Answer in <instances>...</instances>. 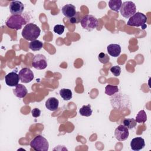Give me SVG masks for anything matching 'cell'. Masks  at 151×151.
Returning <instances> with one entry per match:
<instances>
[{
    "mask_svg": "<svg viewBox=\"0 0 151 151\" xmlns=\"http://www.w3.org/2000/svg\"><path fill=\"white\" fill-rule=\"evenodd\" d=\"M61 11L63 15L69 19L74 17L77 14L76 6L71 4L65 5L62 8Z\"/></svg>",
    "mask_w": 151,
    "mask_h": 151,
    "instance_id": "7c38bea8",
    "label": "cell"
},
{
    "mask_svg": "<svg viewBox=\"0 0 151 151\" xmlns=\"http://www.w3.org/2000/svg\"><path fill=\"white\" fill-rule=\"evenodd\" d=\"M27 23L25 19L21 15H12L6 21V25L12 29L18 30Z\"/></svg>",
    "mask_w": 151,
    "mask_h": 151,
    "instance_id": "7a4b0ae2",
    "label": "cell"
},
{
    "mask_svg": "<svg viewBox=\"0 0 151 151\" xmlns=\"http://www.w3.org/2000/svg\"><path fill=\"white\" fill-rule=\"evenodd\" d=\"M60 96L64 100H70L72 98V91L68 88H62L59 91Z\"/></svg>",
    "mask_w": 151,
    "mask_h": 151,
    "instance_id": "d6986e66",
    "label": "cell"
},
{
    "mask_svg": "<svg viewBox=\"0 0 151 151\" xmlns=\"http://www.w3.org/2000/svg\"><path fill=\"white\" fill-rule=\"evenodd\" d=\"M42 46H43L42 42L37 40L31 41L29 44V48L34 51L40 50L42 48Z\"/></svg>",
    "mask_w": 151,
    "mask_h": 151,
    "instance_id": "ffe728a7",
    "label": "cell"
},
{
    "mask_svg": "<svg viewBox=\"0 0 151 151\" xmlns=\"http://www.w3.org/2000/svg\"><path fill=\"white\" fill-rule=\"evenodd\" d=\"M15 96L18 98H24L28 93V90L25 86L21 84H18L15 88L13 90Z\"/></svg>",
    "mask_w": 151,
    "mask_h": 151,
    "instance_id": "9a60e30c",
    "label": "cell"
},
{
    "mask_svg": "<svg viewBox=\"0 0 151 151\" xmlns=\"http://www.w3.org/2000/svg\"><path fill=\"white\" fill-rule=\"evenodd\" d=\"M80 24L84 29L91 31L98 26L99 21L94 16L91 15H86L81 19Z\"/></svg>",
    "mask_w": 151,
    "mask_h": 151,
    "instance_id": "5b68a950",
    "label": "cell"
},
{
    "mask_svg": "<svg viewBox=\"0 0 151 151\" xmlns=\"http://www.w3.org/2000/svg\"><path fill=\"white\" fill-rule=\"evenodd\" d=\"M41 29L35 24L33 23L27 24L22 31V36L24 39L28 41L35 40L40 35Z\"/></svg>",
    "mask_w": 151,
    "mask_h": 151,
    "instance_id": "6da1fadb",
    "label": "cell"
},
{
    "mask_svg": "<svg viewBox=\"0 0 151 151\" xmlns=\"http://www.w3.org/2000/svg\"><path fill=\"white\" fill-rule=\"evenodd\" d=\"M5 83L9 87L16 86L20 80L19 75L15 72H10L5 77Z\"/></svg>",
    "mask_w": 151,
    "mask_h": 151,
    "instance_id": "8fae6325",
    "label": "cell"
},
{
    "mask_svg": "<svg viewBox=\"0 0 151 151\" xmlns=\"http://www.w3.org/2000/svg\"><path fill=\"white\" fill-rule=\"evenodd\" d=\"M32 65L37 70H44L47 67L46 57L42 54H36L33 57Z\"/></svg>",
    "mask_w": 151,
    "mask_h": 151,
    "instance_id": "52a82bcc",
    "label": "cell"
},
{
    "mask_svg": "<svg viewBox=\"0 0 151 151\" xmlns=\"http://www.w3.org/2000/svg\"><path fill=\"white\" fill-rule=\"evenodd\" d=\"M122 4V1L121 0H110L109 1V8L115 12H118L120 9Z\"/></svg>",
    "mask_w": 151,
    "mask_h": 151,
    "instance_id": "e0dca14e",
    "label": "cell"
},
{
    "mask_svg": "<svg viewBox=\"0 0 151 151\" xmlns=\"http://www.w3.org/2000/svg\"><path fill=\"white\" fill-rule=\"evenodd\" d=\"M31 113H32V116L33 117H38L41 114V110L39 109H38V108H35V109H33L32 110Z\"/></svg>",
    "mask_w": 151,
    "mask_h": 151,
    "instance_id": "4316f807",
    "label": "cell"
},
{
    "mask_svg": "<svg viewBox=\"0 0 151 151\" xmlns=\"http://www.w3.org/2000/svg\"><path fill=\"white\" fill-rule=\"evenodd\" d=\"M145 146V140L141 137L133 138L130 142L131 149L134 151H139L143 149Z\"/></svg>",
    "mask_w": 151,
    "mask_h": 151,
    "instance_id": "4fadbf2b",
    "label": "cell"
},
{
    "mask_svg": "<svg viewBox=\"0 0 151 151\" xmlns=\"http://www.w3.org/2000/svg\"><path fill=\"white\" fill-rule=\"evenodd\" d=\"M79 14V12H77V14L74 17H73V18H70V22H71V23H73V24H74V23H77V22H79V21L78 20V14Z\"/></svg>",
    "mask_w": 151,
    "mask_h": 151,
    "instance_id": "83f0119b",
    "label": "cell"
},
{
    "mask_svg": "<svg viewBox=\"0 0 151 151\" xmlns=\"http://www.w3.org/2000/svg\"><path fill=\"white\" fill-rule=\"evenodd\" d=\"M110 71L111 73L116 77H117L120 76L121 73V68L119 65H114L111 67L110 68Z\"/></svg>",
    "mask_w": 151,
    "mask_h": 151,
    "instance_id": "484cf974",
    "label": "cell"
},
{
    "mask_svg": "<svg viewBox=\"0 0 151 151\" xmlns=\"http://www.w3.org/2000/svg\"><path fill=\"white\" fill-rule=\"evenodd\" d=\"M65 29V27L63 25H60V24H57L55 25L54 27V32L57 33L58 35L62 34Z\"/></svg>",
    "mask_w": 151,
    "mask_h": 151,
    "instance_id": "d4e9b609",
    "label": "cell"
},
{
    "mask_svg": "<svg viewBox=\"0 0 151 151\" xmlns=\"http://www.w3.org/2000/svg\"><path fill=\"white\" fill-rule=\"evenodd\" d=\"M98 58L99 61L103 64H106L109 62L110 60V57L107 54H105L104 52H100L99 54Z\"/></svg>",
    "mask_w": 151,
    "mask_h": 151,
    "instance_id": "cb8c5ba5",
    "label": "cell"
},
{
    "mask_svg": "<svg viewBox=\"0 0 151 151\" xmlns=\"http://www.w3.org/2000/svg\"><path fill=\"white\" fill-rule=\"evenodd\" d=\"M147 22L146 16L142 12H136L130 17L127 22V25L133 27H142L144 29L146 27V23Z\"/></svg>",
    "mask_w": 151,
    "mask_h": 151,
    "instance_id": "3957f363",
    "label": "cell"
},
{
    "mask_svg": "<svg viewBox=\"0 0 151 151\" xmlns=\"http://www.w3.org/2000/svg\"><path fill=\"white\" fill-rule=\"evenodd\" d=\"M30 146L36 151H47L49 148V143L44 137L38 135L31 141Z\"/></svg>",
    "mask_w": 151,
    "mask_h": 151,
    "instance_id": "277c9868",
    "label": "cell"
},
{
    "mask_svg": "<svg viewBox=\"0 0 151 151\" xmlns=\"http://www.w3.org/2000/svg\"><path fill=\"white\" fill-rule=\"evenodd\" d=\"M19 77L20 81L24 83L31 82L34 78V73L29 68H23L19 72Z\"/></svg>",
    "mask_w": 151,
    "mask_h": 151,
    "instance_id": "ba28073f",
    "label": "cell"
},
{
    "mask_svg": "<svg viewBox=\"0 0 151 151\" xmlns=\"http://www.w3.org/2000/svg\"><path fill=\"white\" fill-rule=\"evenodd\" d=\"M119 91V88L117 86H113L110 84H108L105 87V93L109 96H113L115 93Z\"/></svg>",
    "mask_w": 151,
    "mask_h": 151,
    "instance_id": "44dd1931",
    "label": "cell"
},
{
    "mask_svg": "<svg viewBox=\"0 0 151 151\" xmlns=\"http://www.w3.org/2000/svg\"><path fill=\"white\" fill-rule=\"evenodd\" d=\"M136 122L134 119H125L123 121V125L128 129H132L136 126Z\"/></svg>",
    "mask_w": 151,
    "mask_h": 151,
    "instance_id": "603a6c76",
    "label": "cell"
},
{
    "mask_svg": "<svg viewBox=\"0 0 151 151\" xmlns=\"http://www.w3.org/2000/svg\"><path fill=\"white\" fill-rule=\"evenodd\" d=\"M9 9L12 15H21L24 9V5L21 1H13L10 2Z\"/></svg>",
    "mask_w": 151,
    "mask_h": 151,
    "instance_id": "30bf717a",
    "label": "cell"
},
{
    "mask_svg": "<svg viewBox=\"0 0 151 151\" xmlns=\"http://www.w3.org/2000/svg\"><path fill=\"white\" fill-rule=\"evenodd\" d=\"M107 52L112 57H117L119 56L121 52V47L117 44H111L107 47Z\"/></svg>",
    "mask_w": 151,
    "mask_h": 151,
    "instance_id": "5bb4252c",
    "label": "cell"
},
{
    "mask_svg": "<svg viewBox=\"0 0 151 151\" xmlns=\"http://www.w3.org/2000/svg\"><path fill=\"white\" fill-rule=\"evenodd\" d=\"M136 122L139 123H143L147 120V115L145 110H142L139 111L136 116Z\"/></svg>",
    "mask_w": 151,
    "mask_h": 151,
    "instance_id": "7402d4cb",
    "label": "cell"
},
{
    "mask_svg": "<svg viewBox=\"0 0 151 151\" xmlns=\"http://www.w3.org/2000/svg\"><path fill=\"white\" fill-rule=\"evenodd\" d=\"M129 135V129L123 124L118 126V127L115 129L114 136L116 139L119 141L126 140L128 138Z\"/></svg>",
    "mask_w": 151,
    "mask_h": 151,
    "instance_id": "9c48e42d",
    "label": "cell"
},
{
    "mask_svg": "<svg viewBox=\"0 0 151 151\" xmlns=\"http://www.w3.org/2000/svg\"><path fill=\"white\" fill-rule=\"evenodd\" d=\"M59 101L55 97H50L45 101V107L50 111H55L58 108Z\"/></svg>",
    "mask_w": 151,
    "mask_h": 151,
    "instance_id": "2e32d148",
    "label": "cell"
},
{
    "mask_svg": "<svg viewBox=\"0 0 151 151\" xmlns=\"http://www.w3.org/2000/svg\"><path fill=\"white\" fill-rule=\"evenodd\" d=\"M79 113L80 115L83 116H86V117H89L92 114L93 110L91 107L90 104H87V105H84L79 110Z\"/></svg>",
    "mask_w": 151,
    "mask_h": 151,
    "instance_id": "ac0fdd59",
    "label": "cell"
},
{
    "mask_svg": "<svg viewBox=\"0 0 151 151\" xmlns=\"http://www.w3.org/2000/svg\"><path fill=\"white\" fill-rule=\"evenodd\" d=\"M120 11L121 15L123 17L129 18L136 13V6L132 1H125L122 4Z\"/></svg>",
    "mask_w": 151,
    "mask_h": 151,
    "instance_id": "8992f818",
    "label": "cell"
}]
</instances>
